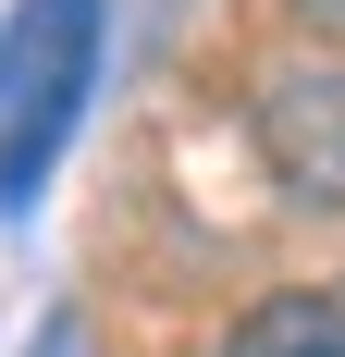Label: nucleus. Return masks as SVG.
Here are the masks:
<instances>
[{"instance_id": "obj_2", "label": "nucleus", "mask_w": 345, "mask_h": 357, "mask_svg": "<svg viewBox=\"0 0 345 357\" xmlns=\"http://www.w3.org/2000/svg\"><path fill=\"white\" fill-rule=\"evenodd\" d=\"M259 160H272L284 197L345 210V62H296L272 99H259Z\"/></svg>"}, {"instance_id": "obj_3", "label": "nucleus", "mask_w": 345, "mask_h": 357, "mask_svg": "<svg viewBox=\"0 0 345 357\" xmlns=\"http://www.w3.org/2000/svg\"><path fill=\"white\" fill-rule=\"evenodd\" d=\"M222 357H345V284H296V296H259Z\"/></svg>"}, {"instance_id": "obj_4", "label": "nucleus", "mask_w": 345, "mask_h": 357, "mask_svg": "<svg viewBox=\"0 0 345 357\" xmlns=\"http://www.w3.org/2000/svg\"><path fill=\"white\" fill-rule=\"evenodd\" d=\"M296 25H321V37H345V0H296Z\"/></svg>"}, {"instance_id": "obj_1", "label": "nucleus", "mask_w": 345, "mask_h": 357, "mask_svg": "<svg viewBox=\"0 0 345 357\" xmlns=\"http://www.w3.org/2000/svg\"><path fill=\"white\" fill-rule=\"evenodd\" d=\"M87 74H99V0H25L13 13V50H0V210H25L50 160H62L74 111H87Z\"/></svg>"}]
</instances>
